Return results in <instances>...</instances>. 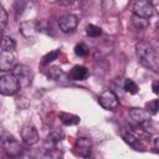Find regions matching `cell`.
I'll list each match as a JSON object with an SVG mask.
<instances>
[{
	"mask_svg": "<svg viewBox=\"0 0 159 159\" xmlns=\"http://www.w3.org/2000/svg\"><path fill=\"white\" fill-rule=\"evenodd\" d=\"M120 135L127 144H129L133 149L144 152L148 149L150 143V134L138 127H124L120 129Z\"/></svg>",
	"mask_w": 159,
	"mask_h": 159,
	"instance_id": "obj_1",
	"label": "cell"
},
{
	"mask_svg": "<svg viewBox=\"0 0 159 159\" xmlns=\"http://www.w3.org/2000/svg\"><path fill=\"white\" fill-rule=\"evenodd\" d=\"M135 53L142 66H144L145 68L153 72L159 71V55L149 42L147 41L138 42L135 45Z\"/></svg>",
	"mask_w": 159,
	"mask_h": 159,
	"instance_id": "obj_2",
	"label": "cell"
},
{
	"mask_svg": "<svg viewBox=\"0 0 159 159\" xmlns=\"http://www.w3.org/2000/svg\"><path fill=\"white\" fill-rule=\"evenodd\" d=\"M20 88V83L17 78L12 73H6L0 77V92L4 96L15 94Z\"/></svg>",
	"mask_w": 159,
	"mask_h": 159,
	"instance_id": "obj_3",
	"label": "cell"
},
{
	"mask_svg": "<svg viewBox=\"0 0 159 159\" xmlns=\"http://www.w3.org/2000/svg\"><path fill=\"white\" fill-rule=\"evenodd\" d=\"M132 10H133V15H135L138 17H142V19H149L154 14L153 4L147 1V0H137V1H134L133 6H132Z\"/></svg>",
	"mask_w": 159,
	"mask_h": 159,
	"instance_id": "obj_4",
	"label": "cell"
},
{
	"mask_svg": "<svg viewBox=\"0 0 159 159\" xmlns=\"http://www.w3.org/2000/svg\"><path fill=\"white\" fill-rule=\"evenodd\" d=\"M98 103L101 104L102 108L107 109V111H114L118 104H119V101H118V97L117 94L111 91V89H106L104 92H102L98 97Z\"/></svg>",
	"mask_w": 159,
	"mask_h": 159,
	"instance_id": "obj_5",
	"label": "cell"
},
{
	"mask_svg": "<svg viewBox=\"0 0 159 159\" xmlns=\"http://www.w3.org/2000/svg\"><path fill=\"white\" fill-rule=\"evenodd\" d=\"M92 147H93V145H92V140H91L89 138H87V137H80V138H77L76 142H75L73 152H75L77 155H80V157H82L83 159H86V158H88L89 154L93 152Z\"/></svg>",
	"mask_w": 159,
	"mask_h": 159,
	"instance_id": "obj_6",
	"label": "cell"
},
{
	"mask_svg": "<svg viewBox=\"0 0 159 159\" xmlns=\"http://www.w3.org/2000/svg\"><path fill=\"white\" fill-rule=\"evenodd\" d=\"M19 81L20 87H27L31 84V80H32V73L30 71V68L25 65H17L12 72H11Z\"/></svg>",
	"mask_w": 159,
	"mask_h": 159,
	"instance_id": "obj_7",
	"label": "cell"
},
{
	"mask_svg": "<svg viewBox=\"0 0 159 159\" xmlns=\"http://www.w3.org/2000/svg\"><path fill=\"white\" fill-rule=\"evenodd\" d=\"M2 148L9 157H19L21 152V147L19 142L10 134L2 135Z\"/></svg>",
	"mask_w": 159,
	"mask_h": 159,
	"instance_id": "obj_8",
	"label": "cell"
},
{
	"mask_svg": "<svg viewBox=\"0 0 159 159\" xmlns=\"http://www.w3.org/2000/svg\"><path fill=\"white\" fill-rule=\"evenodd\" d=\"M21 139L27 145H34L39 142L37 129L32 124H27L21 129Z\"/></svg>",
	"mask_w": 159,
	"mask_h": 159,
	"instance_id": "obj_9",
	"label": "cell"
},
{
	"mask_svg": "<svg viewBox=\"0 0 159 159\" xmlns=\"http://www.w3.org/2000/svg\"><path fill=\"white\" fill-rule=\"evenodd\" d=\"M78 24V19L77 16L72 15V14H67L63 15L58 19V26L61 29L62 32H71L77 27Z\"/></svg>",
	"mask_w": 159,
	"mask_h": 159,
	"instance_id": "obj_10",
	"label": "cell"
},
{
	"mask_svg": "<svg viewBox=\"0 0 159 159\" xmlns=\"http://www.w3.org/2000/svg\"><path fill=\"white\" fill-rule=\"evenodd\" d=\"M16 58L11 52L1 51L0 55V70L1 71H10L16 67Z\"/></svg>",
	"mask_w": 159,
	"mask_h": 159,
	"instance_id": "obj_11",
	"label": "cell"
},
{
	"mask_svg": "<svg viewBox=\"0 0 159 159\" xmlns=\"http://www.w3.org/2000/svg\"><path fill=\"white\" fill-rule=\"evenodd\" d=\"M129 117L137 124H144V123L150 120V113L143 108H130L129 109Z\"/></svg>",
	"mask_w": 159,
	"mask_h": 159,
	"instance_id": "obj_12",
	"label": "cell"
},
{
	"mask_svg": "<svg viewBox=\"0 0 159 159\" xmlns=\"http://www.w3.org/2000/svg\"><path fill=\"white\" fill-rule=\"evenodd\" d=\"M68 77L72 81H83L88 77V70L84 66H75L72 67V70L68 72Z\"/></svg>",
	"mask_w": 159,
	"mask_h": 159,
	"instance_id": "obj_13",
	"label": "cell"
},
{
	"mask_svg": "<svg viewBox=\"0 0 159 159\" xmlns=\"http://www.w3.org/2000/svg\"><path fill=\"white\" fill-rule=\"evenodd\" d=\"M20 30H21V32H22L26 37H30V36H32L35 32H37V21H36V20H32V21L22 22L21 26H20Z\"/></svg>",
	"mask_w": 159,
	"mask_h": 159,
	"instance_id": "obj_14",
	"label": "cell"
},
{
	"mask_svg": "<svg viewBox=\"0 0 159 159\" xmlns=\"http://www.w3.org/2000/svg\"><path fill=\"white\" fill-rule=\"evenodd\" d=\"M58 117H60V120L62 122V124H65V125H76L81 122V118L78 116L71 114V113L61 112Z\"/></svg>",
	"mask_w": 159,
	"mask_h": 159,
	"instance_id": "obj_15",
	"label": "cell"
},
{
	"mask_svg": "<svg viewBox=\"0 0 159 159\" xmlns=\"http://www.w3.org/2000/svg\"><path fill=\"white\" fill-rule=\"evenodd\" d=\"M16 42L12 37L10 36H2L1 40V51H7V52H12V50L15 48Z\"/></svg>",
	"mask_w": 159,
	"mask_h": 159,
	"instance_id": "obj_16",
	"label": "cell"
},
{
	"mask_svg": "<svg viewBox=\"0 0 159 159\" xmlns=\"http://www.w3.org/2000/svg\"><path fill=\"white\" fill-rule=\"evenodd\" d=\"M37 31H39V32H43V34H46V35H53L52 27H51V25L48 24V21H46V20L37 21Z\"/></svg>",
	"mask_w": 159,
	"mask_h": 159,
	"instance_id": "obj_17",
	"label": "cell"
},
{
	"mask_svg": "<svg viewBox=\"0 0 159 159\" xmlns=\"http://www.w3.org/2000/svg\"><path fill=\"white\" fill-rule=\"evenodd\" d=\"M60 55V51L58 50H53V51H50L47 52L43 57H42V61H41V65L46 66V65H50L52 61H55Z\"/></svg>",
	"mask_w": 159,
	"mask_h": 159,
	"instance_id": "obj_18",
	"label": "cell"
},
{
	"mask_svg": "<svg viewBox=\"0 0 159 159\" xmlns=\"http://www.w3.org/2000/svg\"><path fill=\"white\" fill-rule=\"evenodd\" d=\"M123 89L125 91V92H128L129 94H135L137 92H138V86H137V83L133 81V80H125L124 81V84H123Z\"/></svg>",
	"mask_w": 159,
	"mask_h": 159,
	"instance_id": "obj_19",
	"label": "cell"
},
{
	"mask_svg": "<svg viewBox=\"0 0 159 159\" xmlns=\"http://www.w3.org/2000/svg\"><path fill=\"white\" fill-rule=\"evenodd\" d=\"M144 109L147 112H149L150 114H157L159 112V99H152V101L147 102Z\"/></svg>",
	"mask_w": 159,
	"mask_h": 159,
	"instance_id": "obj_20",
	"label": "cell"
},
{
	"mask_svg": "<svg viewBox=\"0 0 159 159\" xmlns=\"http://www.w3.org/2000/svg\"><path fill=\"white\" fill-rule=\"evenodd\" d=\"M86 34L91 37H98L101 34H102V29L93 25V24H88L86 26Z\"/></svg>",
	"mask_w": 159,
	"mask_h": 159,
	"instance_id": "obj_21",
	"label": "cell"
},
{
	"mask_svg": "<svg viewBox=\"0 0 159 159\" xmlns=\"http://www.w3.org/2000/svg\"><path fill=\"white\" fill-rule=\"evenodd\" d=\"M75 53L77 55V56H80V57H84V56H87L88 55V47L84 45V43H78V45H76L75 46Z\"/></svg>",
	"mask_w": 159,
	"mask_h": 159,
	"instance_id": "obj_22",
	"label": "cell"
},
{
	"mask_svg": "<svg viewBox=\"0 0 159 159\" xmlns=\"http://www.w3.org/2000/svg\"><path fill=\"white\" fill-rule=\"evenodd\" d=\"M132 22H133V25H134L135 27H138V29H145V27L148 26L147 19H142V17H138V16H135V15H133Z\"/></svg>",
	"mask_w": 159,
	"mask_h": 159,
	"instance_id": "obj_23",
	"label": "cell"
},
{
	"mask_svg": "<svg viewBox=\"0 0 159 159\" xmlns=\"http://www.w3.org/2000/svg\"><path fill=\"white\" fill-rule=\"evenodd\" d=\"M7 24V14H6V10L4 9V6L0 4V25H1V30L5 29Z\"/></svg>",
	"mask_w": 159,
	"mask_h": 159,
	"instance_id": "obj_24",
	"label": "cell"
},
{
	"mask_svg": "<svg viewBox=\"0 0 159 159\" xmlns=\"http://www.w3.org/2000/svg\"><path fill=\"white\" fill-rule=\"evenodd\" d=\"M61 73H62L61 68H60V67H57V66H53V67H51V68H50V71L47 72V76H48L50 78L57 80V78L61 76Z\"/></svg>",
	"mask_w": 159,
	"mask_h": 159,
	"instance_id": "obj_25",
	"label": "cell"
},
{
	"mask_svg": "<svg viewBox=\"0 0 159 159\" xmlns=\"http://www.w3.org/2000/svg\"><path fill=\"white\" fill-rule=\"evenodd\" d=\"M152 89H153V92H154L155 94L159 96V80H157V81H154V82L152 83Z\"/></svg>",
	"mask_w": 159,
	"mask_h": 159,
	"instance_id": "obj_26",
	"label": "cell"
},
{
	"mask_svg": "<svg viewBox=\"0 0 159 159\" xmlns=\"http://www.w3.org/2000/svg\"><path fill=\"white\" fill-rule=\"evenodd\" d=\"M86 159H102V157H101L98 153L92 152V153L89 154V157H88V158H86Z\"/></svg>",
	"mask_w": 159,
	"mask_h": 159,
	"instance_id": "obj_27",
	"label": "cell"
},
{
	"mask_svg": "<svg viewBox=\"0 0 159 159\" xmlns=\"http://www.w3.org/2000/svg\"><path fill=\"white\" fill-rule=\"evenodd\" d=\"M154 148H155V149L159 152V135H158V137L154 139Z\"/></svg>",
	"mask_w": 159,
	"mask_h": 159,
	"instance_id": "obj_28",
	"label": "cell"
},
{
	"mask_svg": "<svg viewBox=\"0 0 159 159\" xmlns=\"http://www.w3.org/2000/svg\"><path fill=\"white\" fill-rule=\"evenodd\" d=\"M155 30H157V32H159V19H158V21L155 22Z\"/></svg>",
	"mask_w": 159,
	"mask_h": 159,
	"instance_id": "obj_29",
	"label": "cell"
},
{
	"mask_svg": "<svg viewBox=\"0 0 159 159\" xmlns=\"http://www.w3.org/2000/svg\"><path fill=\"white\" fill-rule=\"evenodd\" d=\"M7 159H21V158L20 157H9L7 155Z\"/></svg>",
	"mask_w": 159,
	"mask_h": 159,
	"instance_id": "obj_30",
	"label": "cell"
}]
</instances>
